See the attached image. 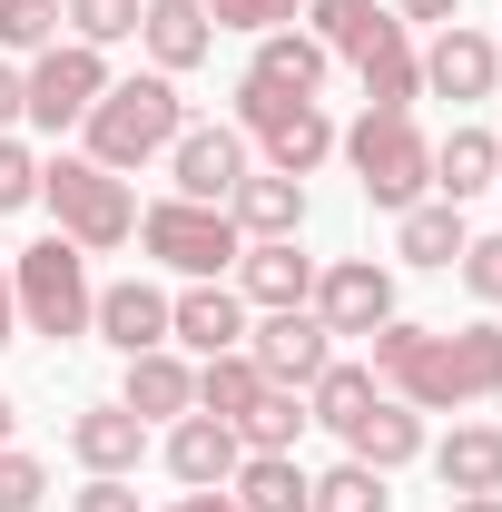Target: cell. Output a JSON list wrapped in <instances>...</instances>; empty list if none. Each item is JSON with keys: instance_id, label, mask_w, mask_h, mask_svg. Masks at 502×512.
Wrapping results in <instances>:
<instances>
[{"instance_id": "1", "label": "cell", "mask_w": 502, "mask_h": 512, "mask_svg": "<svg viewBox=\"0 0 502 512\" xmlns=\"http://www.w3.org/2000/svg\"><path fill=\"white\" fill-rule=\"evenodd\" d=\"M365 345H375V384H394V404H414V414L502 394V325H463V335H443V325L384 316Z\"/></svg>"}, {"instance_id": "2", "label": "cell", "mask_w": 502, "mask_h": 512, "mask_svg": "<svg viewBox=\"0 0 502 512\" xmlns=\"http://www.w3.org/2000/svg\"><path fill=\"white\" fill-rule=\"evenodd\" d=\"M89 158H99V168H148V158H168V148H178V128H188V109H178V79H158V69H148V79H109V89H99V109H89Z\"/></svg>"}, {"instance_id": "3", "label": "cell", "mask_w": 502, "mask_h": 512, "mask_svg": "<svg viewBox=\"0 0 502 512\" xmlns=\"http://www.w3.org/2000/svg\"><path fill=\"white\" fill-rule=\"evenodd\" d=\"M335 148L355 158V178H365V197L375 207H424V188H434V148H424V128H414V109H365L355 128H335Z\"/></svg>"}, {"instance_id": "4", "label": "cell", "mask_w": 502, "mask_h": 512, "mask_svg": "<svg viewBox=\"0 0 502 512\" xmlns=\"http://www.w3.org/2000/svg\"><path fill=\"white\" fill-rule=\"evenodd\" d=\"M40 197H50V217H60V237L79 256L138 237V197H128V178L99 168V158H50V168H40Z\"/></svg>"}, {"instance_id": "5", "label": "cell", "mask_w": 502, "mask_h": 512, "mask_svg": "<svg viewBox=\"0 0 502 512\" xmlns=\"http://www.w3.org/2000/svg\"><path fill=\"white\" fill-rule=\"evenodd\" d=\"M10 296H20V325L30 335H89V316H99V286H89V256L69 247V237H40V247L10 256Z\"/></svg>"}, {"instance_id": "6", "label": "cell", "mask_w": 502, "mask_h": 512, "mask_svg": "<svg viewBox=\"0 0 502 512\" xmlns=\"http://www.w3.org/2000/svg\"><path fill=\"white\" fill-rule=\"evenodd\" d=\"M138 247L158 256V266H178L188 286H207V276H227V266L247 256V237H237V217H227V207L158 197V207H138Z\"/></svg>"}, {"instance_id": "7", "label": "cell", "mask_w": 502, "mask_h": 512, "mask_svg": "<svg viewBox=\"0 0 502 512\" xmlns=\"http://www.w3.org/2000/svg\"><path fill=\"white\" fill-rule=\"evenodd\" d=\"M237 128L266 148V168H276V178H306V168H325V158H335V119H325L315 99L266 89V79H237Z\"/></svg>"}, {"instance_id": "8", "label": "cell", "mask_w": 502, "mask_h": 512, "mask_svg": "<svg viewBox=\"0 0 502 512\" xmlns=\"http://www.w3.org/2000/svg\"><path fill=\"white\" fill-rule=\"evenodd\" d=\"M99 89H109V60L89 50V40H50L40 60L20 69V99H30V119L40 128H69L99 109Z\"/></svg>"}, {"instance_id": "9", "label": "cell", "mask_w": 502, "mask_h": 512, "mask_svg": "<svg viewBox=\"0 0 502 512\" xmlns=\"http://www.w3.org/2000/svg\"><path fill=\"white\" fill-rule=\"evenodd\" d=\"M247 355H256V375H266V384H315L325 365H335V335H325L315 306H276V316L247 335Z\"/></svg>"}, {"instance_id": "10", "label": "cell", "mask_w": 502, "mask_h": 512, "mask_svg": "<svg viewBox=\"0 0 502 512\" xmlns=\"http://www.w3.org/2000/svg\"><path fill=\"white\" fill-rule=\"evenodd\" d=\"M306 306L325 316V335H375V325L394 316V276H384L375 256H335V266L315 276Z\"/></svg>"}, {"instance_id": "11", "label": "cell", "mask_w": 502, "mask_h": 512, "mask_svg": "<svg viewBox=\"0 0 502 512\" xmlns=\"http://www.w3.org/2000/svg\"><path fill=\"white\" fill-rule=\"evenodd\" d=\"M168 178H178V197H197V207H227V188L247 178V128H178V148H168Z\"/></svg>"}, {"instance_id": "12", "label": "cell", "mask_w": 502, "mask_h": 512, "mask_svg": "<svg viewBox=\"0 0 502 512\" xmlns=\"http://www.w3.org/2000/svg\"><path fill=\"white\" fill-rule=\"evenodd\" d=\"M237 463H247L237 424H217V414H178V424H168V473H178L188 493H227Z\"/></svg>"}, {"instance_id": "13", "label": "cell", "mask_w": 502, "mask_h": 512, "mask_svg": "<svg viewBox=\"0 0 502 512\" xmlns=\"http://www.w3.org/2000/svg\"><path fill=\"white\" fill-rule=\"evenodd\" d=\"M493 79H502V50L473 20H443L434 50H424V89H434V99H493Z\"/></svg>"}, {"instance_id": "14", "label": "cell", "mask_w": 502, "mask_h": 512, "mask_svg": "<svg viewBox=\"0 0 502 512\" xmlns=\"http://www.w3.org/2000/svg\"><path fill=\"white\" fill-rule=\"evenodd\" d=\"M168 335L197 345V355H237V345H247V296H237L227 276H207L188 296H168Z\"/></svg>"}, {"instance_id": "15", "label": "cell", "mask_w": 502, "mask_h": 512, "mask_svg": "<svg viewBox=\"0 0 502 512\" xmlns=\"http://www.w3.org/2000/svg\"><path fill=\"white\" fill-rule=\"evenodd\" d=\"M237 296L266 306V316H276V306H306V296H315V266L296 256V237H247V256H237Z\"/></svg>"}, {"instance_id": "16", "label": "cell", "mask_w": 502, "mask_h": 512, "mask_svg": "<svg viewBox=\"0 0 502 512\" xmlns=\"http://www.w3.org/2000/svg\"><path fill=\"white\" fill-rule=\"evenodd\" d=\"M227 217H237V237H296V227H306V178L247 168V178L227 188Z\"/></svg>"}, {"instance_id": "17", "label": "cell", "mask_w": 502, "mask_h": 512, "mask_svg": "<svg viewBox=\"0 0 502 512\" xmlns=\"http://www.w3.org/2000/svg\"><path fill=\"white\" fill-rule=\"evenodd\" d=\"M99 335L119 345V355H148V345H168V296L148 286V276H128V286H99Z\"/></svg>"}, {"instance_id": "18", "label": "cell", "mask_w": 502, "mask_h": 512, "mask_svg": "<svg viewBox=\"0 0 502 512\" xmlns=\"http://www.w3.org/2000/svg\"><path fill=\"white\" fill-rule=\"evenodd\" d=\"M345 453H355V463H375V473H394V463H414V453H424V414H414V404H394V394H375V404L345 424Z\"/></svg>"}, {"instance_id": "19", "label": "cell", "mask_w": 502, "mask_h": 512, "mask_svg": "<svg viewBox=\"0 0 502 512\" xmlns=\"http://www.w3.org/2000/svg\"><path fill=\"white\" fill-rule=\"evenodd\" d=\"M325 69H335V50H325L315 30H266V40H256V60H247V79L286 89V99H315V89H325Z\"/></svg>"}, {"instance_id": "20", "label": "cell", "mask_w": 502, "mask_h": 512, "mask_svg": "<svg viewBox=\"0 0 502 512\" xmlns=\"http://www.w3.org/2000/svg\"><path fill=\"white\" fill-rule=\"evenodd\" d=\"M138 40H148L158 79H178V69L207 60V40H217V30H207V10H197V0H148V10H138Z\"/></svg>"}, {"instance_id": "21", "label": "cell", "mask_w": 502, "mask_h": 512, "mask_svg": "<svg viewBox=\"0 0 502 512\" xmlns=\"http://www.w3.org/2000/svg\"><path fill=\"white\" fill-rule=\"evenodd\" d=\"M138 424H158V414H197V365H178L168 345H148V355H128V394H119Z\"/></svg>"}, {"instance_id": "22", "label": "cell", "mask_w": 502, "mask_h": 512, "mask_svg": "<svg viewBox=\"0 0 502 512\" xmlns=\"http://www.w3.org/2000/svg\"><path fill=\"white\" fill-rule=\"evenodd\" d=\"M69 453H79L89 473H138V453H148V424H138L128 404H89V414L69 424Z\"/></svg>"}, {"instance_id": "23", "label": "cell", "mask_w": 502, "mask_h": 512, "mask_svg": "<svg viewBox=\"0 0 502 512\" xmlns=\"http://www.w3.org/2000/svg\"><path fill=\"white\" fill-rule=\"evenodd\" d=\"M355 69H365V109H414V89H424V60H414L404 20H394L384 40H365V50H355Z\"/></svg>"}, {"instance_id": "24", "label": "cell", "mask_w": 502, "mask_h": 512, "mask_svg": "<svg viewBox=\"0 0 502 512\" xmlns=\"http://www.w3.org/2000/svg\"><path fill=\"white\" fill-rule=\"evenodd\" d=\"M493 178H502V138H493V128H453V138L434 148V188L453 197V207H463V197H483Z\"/></svg>"}, {"instance_id": "25", "label": "cell", "mask_w": 502, "mask_h": 512, "mask_svg": "<svg viewBox=\"0 0 502 512\" xmlns=\"http://www.w3.org/2000/svg\"><path fill=\"white\" fill-rule=\"evenodd\" d=\"M306 473H296V453H247L237 463V483H227V503L237 512H306Z\"/></svg>"}, {"instance_id": "26", "label": "cell", "mask_w": 502, "mask_h": 512, "mask_svg": "<svg viewBox=\"0 0 502 512\" xmlns=\"http://www.w3.org/2000/svg\"><path fill=\"white\" fill-rule=\"evenodd\" d=\"M443 493H502V434L493 424H453V444L434 453Z\"/></svg>"}, {"instance_id": "27", "label": "cell", "mask_w": 502, "mask_h": 512, "mask_svg": "<svg viewBox=\"0 0 502 512\" xmlns=\"http://www.w3.org/2000/svg\"><path fill=\"white\" fill-rule=\"evenodd\" d=\"M306 424H315L306 394H296V384H266L247 414H237V444H247V453H296V434H306Z\"/></svg>"}, {"instance_id": "28", "label": "cell", "mask_w": 502, "mask_h": 512, "mask_svg": "<svg viewBox=\"0 0 502 512\" xmlns=\"http://www.w3.org/2000/svg\"><path fill=\"white\" fill-rule=\"evenodd\" d=\"M394 247H404V266H453V256L473 247V237H463V207H453V197L404 207V237H394Z\"/></svg>"}, {"instance_id": "29", "label": "cell", "mask_w": 502, "mask_h": 512, "mask_svg": "<svg viewBox=\"0 0 502 512\" xmlns=\"http://www.w3.org/2000/svg\"><path fill=\"white\" fill-rule=\"evenodd\" d=\"M256 394H266V375H256V355L237 345V355H207L197 365V414H217V424H237Z\"/></svg>"}, {"instance_id": "30", "label": "cell", "mask_w": 502, "mask_h": 512, "mask_svg": "<svg viewBox=\"0 0 502 512\" xmlns=\"http://www.w3.org/2000/svg\"><path fill=\"white\" fill-rule=\"evenodd\" d=\"M365 404H375V365H325V375L306 384V414H315V424H335V434H345Z\"/></svg>"}, {"instance_id": "31", "label": "cell", "mask_w": 502, "mask_h": 512, "mask_svg": "<svg viewBox=\"0 0 502 512\" xmlns=\"http://www.w3.org/2000/svg\"><path fill=\"white\" fill-rule=\"evenodd\" d=\"M306 10H315V40H325V50H345V60H355L365 40H384V30H394L375 0H306Z\"/></svg>"}, {"instance_id": "32", "label": "cell", "mask_w": 502, "mask_h": 512, "mask_svg": "<svg viewBox=\"0 0 502 512\" xmlns=\"http://www.w3.org/2000/svg\"><path fill=\"white\" fill-rule=\"evenodd\" d=\"M306 512H394V503H384V473H375V463H355V453H345V463L306 493Z\"/></svg>"}, {"instance_id": "33", "label": "cell", "mask_w": 502, "mask_h": 512, "mask_svg": "<svg viewBox=\"0 0 502 512\" xmlns=\"http://www.w3.org/2000/svg\"><path fill=\"white\" fill-rule=\"evenodd\" d=\"M138 10H148V0H69V40H89V50L138 40Z\"/></svg>"}, {"instance_id": "34", "label": "cell", "mask_w": 502, "mask_h": 512, "mask_svg": "<svg viewBox=\"0 0 502 512\" xmlns=\"http://www.w3.org/2000/svg\"><path fill=\"white\" fill-rule=\"evenodd\" d=\"M197 10H207V30H256L266 40V30H296L306 0H197Z\"/></svg>"}, {"instance_id": "35", "label": "cell", "mask_w": 502, "mask_h": 512, "mask_svg": "<svg viewBox=\"0 0 502 512\" xmlns=\"http://www.w3.org/2000/svg\"><path fill=\"white\" fill-rule=\"evenodd\" d=\"M50 30H60V0H0V50H50Z\"/></svg>"}, {"instance_id": "36", "label": "cell", "mask_w": 502, "mask_h": 512, "mask_svg": "<svg viewBox=\"0 0 502 512\" xmlns=\"http://www.w3.org/2000/svg\"><path fill=\"white\" fill-rule=\"evenodd\" d=\"M40 503H50V463L0 444V512H40Z\"/></svg>"}, {"instance_id": "37", "label": "cell", "mask_w": 502, "mask_h": 512, "mask_svg": "<svg viewBox=\"0 0 502 512\" xmlns=\"http://www.w3.org/2000/svg\"><path fill=\"white\" fill-rule=\"evenodd\" d=\"M30 197H40V158H30L20 138H0V217H10V207H30Z\"/></svg>"}, {"instance_id": "38", "label": "cell", "mask_w": 502, "mask_h": 512, "mask_svg": "<svg viewBox=\"0 0 502 512\" xmlns=\"http://www.w3.org/2000/svg\"><path fill=\"white\" fill-rule=\"evenodd\" d=\"M453 266H463V286H473L483 306H502V237H473V247L453 256Z\"/></svg>"}, {"instance_id": "39", "label": "cell", "mask_w": 502, "mask_h": 512, "mask_svg": "<svg viewBox=\"0 0 502 512\" xmlns=\"http://www.w3.org/2000/svg\"><path fill=\"white\" fill-rule=\"evenodd\" d=\"M69 512H148V503L128 493V473H89V483L69 493Z\"/></svg>"}, {"instance_id": "40", "label": "cell", "mask_w": 502, "mask_h": 512, "mask_svg": "<svg viewBox=\"0 0 502 512\" xmlns=\"http://www.w3.org/2000/svg\"><path fill=\"white\" fill-rule=\"evenodd\" d=\"M10 119H30V99H20V69H0V138H10Z\"/></svg>"}, {"instance_id": "41", "label": "cell", "mask_w": 502, "mask_h": 512, "mask_svg": "<svg viewBox=\"0 0 502 512\" xmlns=\"http://www.w3.org/2000/svg\"><path fill=\"white\" fill-rule=\"evenodd\" d=\"M20 335V296H10V266H0V345Z\"/></svg>"}, {"instance_id": "42", "label": "cell", "mask_w": 502, "mask_h": 512, "mask_svg": "<svg viewBox=\"0 0 502 512\" xmlns=\"http://www.w3.org/2000/svg\"><path fill=\"white\" fill-rule=\"evenodd\" d=\"M404 20H453V0H394Z\"/></svg>"}, {"instance_id": "43", "label": "cell", "mask_w": 502, "mask_h": 512, "mask_svg": "<svg viewBox=\"0 0 502 512\" xmlns=\"http://www.w3.org/2000/svg\"><path fill=\"white\" fill-rule=\"evenodd\" d=\"M168 512H237L227 493H188V503H168Z\"/></svg>"}, {"instance_id": "44", "label": "cell", "mask_w": 502, "mask_h": 512, "mask_svg": "<svg viewBox=\"0 0 502 512\" xmlns=\"http://www.w3.org/2000/svg\"><path fill=\"white\" fill-rule=\"evenodd\" d=\"M453 512H502V493H453Z\"/></svg>"}, {"instance_id": "45", "label": "cell", "mask_w": 502, "mask_h": 512, "mask_svg": "<svg viewBox=\"0 0 502 512\" xmlns=\"http://www.w3.org/2000/svg\"><path fill=\"white\" fill-rule=\"evenodd\" d=\"M0 444H10V394H0Z\"/></svg>"}, {"instance_id": "46", "label": "cell", "mask_w": 502, "mask_h": 512, "mask_svg": "<svg viewBox=\"0 0 502 512\" xmlns=\"http://www.w3.org/2000/svg\"><path fill=\"white\" fill-rule=\"evenodd\" d=\"M493 50H502V40H493Z\"/></svg>"}]
</instances>
